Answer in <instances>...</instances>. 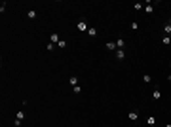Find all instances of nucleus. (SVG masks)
<instances>
[{"mask_svg": "<svg viewBox=\"0 0 171 127\" xmlns=\"http://www.w3.org/2000/svg\"><path fill=\"white\" fill-rule=\"evenodd\" d=\"M143 8H145V6H143L141 2H137V4H133V10H135V12H141Z\"/></svg>", "mask_w": 171, "mask_h": 127, "instance_id": "obj_13", "label": "nucleus"}, {"mask_svg": "<svg viewBox=\"0 0 171 127\" xmlns=\"http://www.w3.org/2000/svg\"><path fill=\"white\" fill-rule=\"evenodd\" d=\"M162 44H163V46H169V44H171V36H163V38H162Z\"/></svg>", "mask_w": 171, "mask_h": 127, "instance_id": "obj_12", "label": "nucleus"}, {"mask_svg": "<svg viewBox=\"0 0 171 127\" xmlns=\"http://www.w3.org/2000/svg\"><path fill=\"white\" fill-rule=\"evenodd\" d=\"M152 99H154V101H160V99H162V91H160L158 87L152 91Z\"/></svg>", "mask_w": 171, "mask_h": 127, "instance_id": "obj_5", "label": "nucleus"}, {"mask_svg": "<svg viewBox=\"0 0 171 127\" xmlns=\"http://www.w3.org/2000/svg\"><path fill=\"white\" fill-rule=\"evenodd\" d=\"M107 49L108 51H116L118 47H116V42H107Z\"/></svg>", "mask_w": 171, "mask_h": 127, "instance_id": "obj_10", "label": "nucleus"}, {"mask_svg": "<svg viewBox=\"0 0 171 127\" xmlns=\"http://www.w3.org/2000/svg\"><path fill=\"white\" fill-rule=\"evenodd\" d=\"M127 118L131 119V121H135V119L139 118V110H131V112H129V114H127Z\"/></svg>", "mask_w": 171, "mask_h": 127, "instance_id": "obj_8", "label": "nucleus"}, {"mask_svg": "<svg viewBox=\"0 0 171 127\" xmlns=\"http://www.w3.org/2000/svg\"><path fill=\"white\" fill-rule=\"evenodd\" d=\"M145 12H146V13H152V12H154V6H152V4H146V6H145Z\"/></svg>", "mask_w": 171, "mask_h": 127, "instance_id": "obj_15", "label": "nucleus"}, {"mask_svg": "<svg viewBox=\"0 0 171 127\" xmlns=\"http://www.w3.org/2000/svg\"><path fill=\"white\" fill-rule=\"evenodd\" d=\"M23 119H25V112H17V116H15V121H13V125H15V127H21Z\"/></svg>", "mask_w": 171, "mask_h": 127, "instance_id": "obj_2", "label": "nucleus"}, {"mask_svg": "<svg viewBox=\"0 0 171 127\" xmlns=\"http://www.w3.org/2000/svg\"><path fill=\"white\" fill-rule=\"evenodd\" d=\"M68 84L72 85V87H76V85H80V80H78L76 76H70V78H68Z\"/></svg>", "mask_w": 171, "mask_h": 127, "instance_id": "obj_7", "label": "nucleus"}, {"mask_svg": "<svg viewBox=\"0 0 171 127\" xmlns=\"http://www.w3.org/2000/svg\"><path fill=\"white\" fill-rule=\"evenodd\" d=\"M55 47H57V46H55V44H51V42H48V46H46V49H48V51H53V49H55Z\"/></svg>", "mask_w": 171, "mask_h": 127, "instance_id": "obj_17", "label": "nucleus"}, {"mask_svg": "<svg viewBox=\"0 0 171 127\" xmlns=\"http://www.w3.org/2000/svg\"><path fill=\"white\" fill-rule=\"evenodd\" d=\"M68 44H67V40H59V44H57V47H67Z\"/></svg>", "mask_w": 171, "mask_h": 127, "instance_id": "obj_18", "label": "nucleus"}, {"mask_svg": "<svg viewBox=\"0 0 171 127\" xmlns=\"http://www.w3.org/2000/svg\"><path fill=\"white\" fill-rule=\"evenodd\" d=\"M131 29L137 30V29H139V23H137V21H131Z\"/></svg>", "mask_w": 171, "mask_h": 127, "instance_id": "obj_20", "label": "nucleus"}, {"mask_svg": "<svg viewBox=\"0 0 171 127\" xmlns=\"http://www.w3.org/2000/svg\"><path fill=\"white\" fill-rule=\"evenodd\" d=\"M76 29L80 30V32H88V29H90V25H88V21H86L84 17H82L80 21L76 23Z\"/></svg>", "mask_w": 171, "mask_h": 127, "instance_id": "obj_1", "label": "nucleus"}, {"mask_svg": "<svg viewBox=\"0 0 171 127\" xmlns=\"http://www.w3.org/2000/svg\"><path fill=\"white\" fill-rule=\"evenodd\" d=\"M114 57H116L118 61H124V59H125V49H116V51H114Z\"/></svg>", "mask_w": 171, "mask_h": 127, "instance_id": "obj_3", "label": "nucleus"}, {"mask_svg": "<svg viewBox=\"0 0 171 127\" xmlns=\"http://www.w3.org/2000/svg\"><path fill=\"white\" fill-rule=\"evenodd\" d=\"M116 47L118 49H125V40L122 36H118V40H116Z\"/></svg>", "mask_w": 171, "mask_h": 127, "instance_id": "obj_4", "label": "nucleus"}, {"mask_svg": "<svg viewBox=\"0 0 171 127\" xmlns=\"http://www.w3.org/2000/svg\"><path fill=\"white\" fill-rule=\"evenodd\" d=\"M88 34H90V36H97V30H95L93 27H90V29H88Z\"/></svg>", "mask_w": 171, "mask_h": 127, "instance_id": "obj_16", "label": "nucleus"}, {"mask_svg": "<svg viewBox=\"0 0 171 127\" xmlns=\"http://www.w3.org/2000/svg\"><path fill=\"white\" fill-rule=\"evenodd\" d=\"M74 93H82V85H76V87H72Z\"/></svg>", "mask_w": 171, "mask_h": 127, "instance_id": "obj_19", "label": "nucleus"}, {"mask_svg": "<svg viewBox=\"0 0 171 127\" xmlns=\"http://www.w3.org/2000/svg\"><path fill=\"white\" fill-rule=\"evenodd\" d=\"M154 127H156V125H154Z\"/></svg>", "mask_w": 171, "mask_h": 127, "instance_id": "obj_23", "label": "nucleus"}, {"mask_svg": "<svg viewBox=\"0 0 171 127\" xmlns=\"http://www.w3.org/2000/svg\"><path fill=\"white\" fill-rule=\"evenodd\" d=\"M36 15H38L36 10H29V12H27V17H29V19H36Z\"/></svg>", "mask_w": 171, "mask_h": 127, "instance_id": "obj_11", "label": "nucleus"}, {"mask_svg": "<svg viewBox=\"0 0 171 127\" xmlns=\"http://www.w3.org/2000/svg\"><path fill=\"white\" fill-rule=\"evenodd\" d=\"M163 127H171V123H165V125H163Z\"/></svg>", "mask_w": 171, "mask_h": 127, "instance_id": "obj_21", "label": "nucleus"}, {"mask_svg": "<svg viewBox=\"0 0 171 127\" xmlns=\"http://www.w3.org/2000/svg\"><path fill=\"white\" fill-rule=\"evenodd\" d=\"M143 82H145V84H150V82H152V76H150V74H145V76H143Z\"/></svg>", "mask_w": 171, "mask_h": 127, "instance_id": "obj_14", "label": "nucleus"}, {"mask_svg": "<svg viewBox=\"0 0 171 127\" xmlns=\"http://www.w3.org/2000/svg\"><path fill=\"white\" fill-rule=\"evenodd\" d=\"M59 34H57V32H53V34H51V36H50V42L51 44H55V46H57V44H59Z\"/></svg>", "mask_w": 171, "mask_h": 127, "instance_id": "obj_6", "label": "nucleus"}, {"mask_svg": "<svg viewBox=\"0 0 171 127\" xmlns=\"http://www.w3.org/2000/svg\"><path fill=\"white\" fill-rule=\"evenodd\" d=\"M146 123H148V127H154L156 125V118H154V116H148V118H146Z\"/></svg>", "mask_w": 171, "mask_h": 127, "instance_id": "obj_9", "label": "nucleus"}, {"mask_svg": "<svg viewBox=\"0 0 171 127\" xmlns=\"http://www.w3.org/2000/svg\"><path fill=\"white\" fill-rule=\"evenodd\" d=\"M169 25H171V17H169Z\"/></svg>", "mask_w": 171, "mask_h": 127, "instance_id": "obj_22", "label": "nucleus"}]
</instances>
